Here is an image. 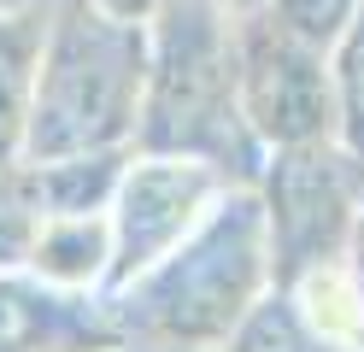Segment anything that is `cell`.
<instances>
[{
	"instance_id": "6da1fadb",
	"label": "cell",
	"mask_w": 364,
	"mask_h": 352,
	"mask_svg": "<svg viewBox=\"0 0 364 352\" xmlns=\"http://www.w3.org/2000/svg\"><path fill=\"white\" fill-rule=\"evenodd\" d=\"M277 288L270 229L253 182H235L182 247H171L147 276L106 294L118 341L153 352H223L235 329Z\"/></svg>"
},
{
	"instance_id": "7a4b0ae2",
	"label": "cell",
	"mask_w": 364,
	"mask_h": 352,
	"mask_svg": "<svg viewBox=\"0 0 364 352\" xmlns=\"http://www.w3.org/2000/svg\"><path fill=\"white\" fill-rule=\"evenodd\" d=\"M141 153L206 159L223 176H259V141L241 117V53H235V12L218 0H165L147 18V94Z\"/></svg>"
},
{
	"instance_id": "3957f363",
	"label": "cell",
	"mask_w": 364,
	"mask_h": 352,
	"mask_svg": "<svg viewBox=\"0 0 364 352\" xmlns=\"http://www.w3.org/2000/svg\"><path fill=\"white\" fill-rule=\"evenodd\" d=\"M147 94V23L65 0L48 12L30 88L24 159L129 153Z\"/></svg>"
},
{
	"instance_id": "277c9868",
	"label": "cell",
	"mask_w": 364,
	"mask_h": 352,
	"mask_svg": "<svg viewBox=\"0 0 364 352\" xmlns=\"http://www.w3.org/2000/svg\"><path fill=\"white\" fill-rule=\"evenodd\" d=\"M259 206L277 258V288H294L317 270L347 265V241L364 200V159L347 141H317V147H282L259 164Z\"/></svg>"
},
{
	"instance_id": "5b68a950",
	"label": "cell",
	"mask_w": 364,
	"mask_h": 352,
	"mask_svg": "<svg viewBox=\"0 0 364 352\" xmlns=\"http://www.w3.org/2000/svg\"><path fill=\"white\" fill-rule=\"evenodd\" d=\"M235 53H241V117L259 153L341 141V88L329 47L294 36L270 6H253L235 12Z\"/></svg>"
},
{
	"instance_id": "8992f818",
	"label": "cell",
	"mask_w": 364,
	"mask_h": 352,
	"mask_svg": "<svg viewBox=\"0 0 364 352\" xmlns=\"http://www.w3.org/2000/svg\"><path fill=\"white\" fill-rule=\"evenodd\" d=\"M235 188V176H223L206 159H182V153H141L135 147L124 159V176L112 188L106 223H112V270L106 294L129 288L135 276H147L171 247H182L200 229V218Z\"/></svg>"
},
{
	"instance_id": "52a82bcc",
	"label": "cell",
	"mask_w": 364,
	"mask_h": 352,
	"mask_svg": "<svg viewBox=\"0 0 364 352\" xmlns=\"http://www.w3.org/2000/svg\"><path fill=\"white\" fill-rule=\"evenodd\" d=\"M36 282L65 294H106V270H112V223L106 211H77V218H41L30 265Z\"/></svg>"
},
{
	"instance_id": "ba28073f",
	"label": "cell",
	"mask_w": 364,
	"mask_h": 352,
	"mask_svg": "<svg viewBox=\"0 0 364 352\" xmlns=\"http://www.w3.org/2000/svg\"><path fill=\"white\" fill-rule=\"evenodd\" d=\"M41 36H48V12H0V171L24 159Z\"/></svg>"
},
{
	"instance_id": "9c48e42d",
	"label": "cell",
	"mask_w": 364,
	"mask_h": 352,
	"mask_svg": "<svg viewBox=\"0 0 364 352\" xmlns=\"http://www.w3.org/2000/svg\"><path fill=\"white\" fill-rule=\"evenodd\" d=\"M335 88H341V141L364 159V0L347 36L335 41Z\"/></svg>"
},
{
	"instance_id": "30bf717a",
	"label": "cell",
	"mask_w": 364,
	"mask_h": 352,
	"mask_svg": "<svg viewBox=\"0 0 364 352\" xmlns=\"http://www.w3.org/2000/svg\"><path fill=\"white\" fill-rule=\"evenodd\" d=\"M264 6L277 12L294 36L329 47V53H335V41L347 36V23L358 18V0H264Z\"/></svg>"
},
{
	"instance_id": "8fae6325",
	"label": "cell",
	"mask_w": 364,
	"mask_h": 352,
	"mask_svg": "<svg viewBox=\"0 0 364 352\" xmlns=\"http://www.w3.org/2000/svg\"><path fill=\"white\" fill-rule=\"evenodd\" d=\"M36 229H41V218L30 211V200L12 188V176L0 171V276H6V270H24V265H30Z\"/></svg>"
},
{
	"instance_id": "7c38bea8",
	"label": "cell",
	"mask_w": 364,
	"mask_h": 352,
	"mask_svg": "<svg viewBox=\"0 0 364 352\" xmlns=\"http://www.w3.org/2000/svg\"><path fill=\"white\" fill-rule=\"evenodd\" d=\"M347 288L358 299V323H364V200H358V223H353V241H347Z\"/></svg>"
},
{
	"instance_id": "4fadbf2b",
	"label": "cell",
	"mask_w": 364,
	"mask_h": 352,
	"mask_svg": "<svg viewBox=\"0 0 364 352\" xmlns=\"http://www.w3.org/2000/svg\"><path fill=\"white\" fill-rule=\"evenodd\" d=\"M100 12H118V18H135V23H147L159 6H165V0H95Z\"/></svg>"
},
{
	"instance_id": "5bb4252c",
	"label": "cell",
	"mask_w": 364,
	"mask_h": 352,
	"mask_svg": "<svg viewBox=\"0 0 364 352\" xmlns=\"http://www.w3.org/2000/svg\"><path fill=\"white\" fill-rule=\"evenodd\" d=\"M218 6H230V12H253V6H264V0H218Z\"/></svg>"
}]
</instances>
